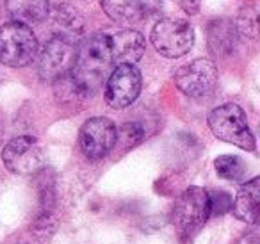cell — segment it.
Wrapping results in <instances>:
<instances>
[{
  "label": "cell",
  "instance_id": "6da1fadb",
  "mask_svg": "<svg viewBox=\"0 0 260 244\" xmlns=\"http://www.w3.org/2000/svg\"><path fill=\"white\" fill-rule=\"evenodd\" d=\"M112 66L114 61L111 52V38L107 34L96 33L79 45L77 61L70 75L87 98L104 86L109 73L112 72Z\"/></svg>",
  "mask_w": 260,
  "mask_h": 244
},
{
  "label": "cell",
  "instance_id": "7a4b0ae2",
  "mask_svg": "<svg viewBox=\"0 0 260 244\" xmlns=\"http://www.w3.org/2000/svg\"><path fill=\"white\" fill-rule=\"evenodd\" d=\"M209 127L217 139L232 143L246 151H255L256 143L244 111L237 104H223L209 114Z\"/></svg>",
  "mask_w": 260,
  "mask_h": 244
},
{
  "label": "cell",
  "instance_id": "3957f363",
  "mask_svg": "<svg viewBox=\"0 0 260 244\" xmlns=\"http://www.w3.org/2000/svg\"><path fill=\"white\" fill-rule=\"evenodd\" d=\"M38 54V40L29 25L9 22L0 27V63L9 68L30 65Z\"/></svg>",
  "mask_w": 260,
  "mask_h": 244
},
{
  "label": "cell",
  "instance_id": "277c9868",
  "mask_svg": "<svg viewBox=\"0 0 260 244\" xmlns=\"http://www.w3.org/2000/svg\"><path fill=\"white\" fill-rule=\"evenodd\" d=\"M210 218V200L209 193L203 187H189L178 196L173 207V225L182 237L189 239L203 228L207 219Z\"/></svg>",
  "mask_w": 260,
  "mask_h": 244
},
{
  "label": "cell",
  "instance_id": "5b68a950",
  "mask_svg": "<svg viewBox=\"0 0 260 244\" xmlns=\"http://www.w3.org/2000/svg\"><path fill=\"white\" fill-rule=\"evenodd\" d=\"M79 54V43L73 36L57 34L43 47L38 59V73L47 82H55L73 70Z\"/></svg>",
  "mask_w": 260,
  "mask_h": 244
},
{
  "label": "cell",
  "instance_id": "8992f818",
  "mask_svg": "<svg viewBox=\"0 0 260 244\" xmlns=\"http://www.w3.org/2000/svg\"><path fill=\"white\" fill-rule=\"evenodd\" d=\"M150 40L160 55L168 59H177L192 48L194 30L185 20L164 18L153 25Z\"/></svg>",
  "mask_w": 260,
  "mask_h": 244
},
{
  "label": "cell",
  "instance_id": "52a82bcc",
  "mask_svg": "<svg viewBox=\"0 0 260 244\" xmlns=\"http://www.w3.org/2000/svg\"><path fill=\"white\" fill-rule=\"evenodd\" d=\"M2 162L11 173L20 176L36 175L45 164L43 148L32 136H18L2 150Z\"/></svg>",
  "mask_w": 260,
  "mask_h": 244
},
{
  "label": "cell",
  "instance_id": "ba28073f",
  "mask_svg": "<svg viewBox=\"0 0 260 244\" xmlns=\"http://www.w3.org/2000/svg\"><path fill=\"white\" fill-rule=\"evenodd\" d=\"M141 87V72L134 65H118L105 80V102L112 109H125L138 100Z\"/></svg>",
  "mask_w": 260,
  "mask_h": 244
},
{
  "label": "cell",
  "instance_id": "9c48e42d",
  "mask_svg": "<svg viewBox=\"0 0 260 244\" xmlns=\"http://www.w3.org/2000/svg\"><path fill=\"white\" fill-rule=\"evenodd\" d=\"M175 86L189 98L209 97L217 86V68L209 59H194L175 73Z\"/></svg>",
  "mask_w": 260,
  "mask_h": 244
},
{
  "label": "cell",
  "instance_id": "30bf717a",
  "mask_svg": "<svg viewBox=\"0 0 260 244\" xmlns=\"http://www.w3.org/2000/svg\"><path fill=\"white\" fill-rule=\"evenodd\" d=\"M116 132L112 119L105 116L89 118L79 132L80 150L89 161H100L116 146Z\"/></svg>",
  "mask_w": 260,
  "mask_h": 244
},
{
  "label": "cell",
  "instance_id": "8fae6325",
  "mask_svg": "<svg viewBox=\"0 0 260 244\" xmlns=\"http://www.w3.org/2000/svg\"><path fill=\"white\" fill-rule=\"evenodd\" d=\"M111 52L114 65H136L146 52V40L134 29L119 30L111 38Z\"/></svg>",
  "mask_w": 260,
  "mask_h": 244
},
{
  "label": "cell",
  "instance_id": "7c38bea8",
  "mask_svg": "<svg viewBox=\"0 0 260 244\" xmlns=\"http://www.w3.org/2000/svg\"><path fill=\"white\" fill-rule=\"evenodd\" d=\"M258 208H260V178L255 176L249 182L239 189L235 200L232 201L234 216L239 221H244L248 225H253L258 219Z\"/></svg>",
  "mask_w": 260,
  "mask_h": 244
},
{
  "label": "cell",
  "instance_id": "4fadbf2b",
  "mask_svg": "<svg viewBox=\"0 0 260 244\" xmlns=\"http://www.w3.org/2000/svg\"><path fill=\"white\" fill-rule=\"evenodd\" d=\"M6 9L13 22L38 25L50 15V0H6Z\"/></svg>",
  "mask_w": 260,
  "mask_h": 244
},
{
  "label": "cell",
  "instance_id": "5bb4252c",
  "mask_svg": "<svg viewBox=\"0 0 260 244\" xmlns=\"http://www.w3.org/2000/svg\"><path fill=\"white\" fill-rule=\"evenodd\" d=\"M237 29L235 23L228 18H219L209 25V50L214 55H232L237 45Z\"/></svg>",
  "mask_w": 260,
  "mask_h": 244
},
{
  "label": "cell",
  "instance_id": "9a60e30c",
  "mask_svg": "<svg viewBox=\"0 0 260 244\" xmlns=\"http://www.w3.org/2000/svg\"><path fill=\"white\" fill-rule=\"evenodd\" d=\"M104 13L116 23L132 25L146 15V0H100Z\"/></svg>",
  "mask_w": 260,
  "mask_h": 244
},
{
  "label": "cell",
  "instance_id": "2e32d148",
  "mask_svg": "<svg viewBox=\"0 0 260 244\" xmlns=\"http://www.w3.org/2000/svg\"><path fill=\"white\" fill-rule=\"evenodd\" d=\"M55 23L62 29V34H79L84 29V18L80 16V13L75 8H72L70 4H61L55 8Z\"/></svg>",
  "mask_w": 260,
  "mask_h": 244
},
{
  "label": "cell",
  "instance_id": "e0dca14e",
  "mask_svg": "<svg viewBox=\"0 0 260 244\" xmlns=\"http://www.w3.org/2000/svg\"><path fill=\"white\" fill-rule=\"evenodd\" d=\"M214 168H216L217 176L224 180H232V182H239L246 175L244 161L237 155H221L214 161Z\"/></svg>",
  "mask_w": 260,
  "mask_h": 244
},
{
  "label": "cell",
  "instance_id": "ac0fdd59",
  "mask_svg": "<svg viewBox=\"0 0 260 244\" xmlns=\"http://www.w3.org/2000/svg\"><path fill=\"white\" fill-rule=\"evenodd\" d=\"M235 29L241 36L255 40L258 34V4L256 0H251L239 13V20L235 23Z\"/></svg>",
  "mask_w": 260,
  "mask_h": 244
},
{
  "label": "cell",
  "instance_id": "d6986e66",
  "mask_svg": "<svg viewBox=\"0 0 260 244\" xmlns=\"http://www.w3.org/2000/svg\"><path fill=\"white\" fill-rule=\"evenodd\" d=\"M143 136H145V130L139 123H125L116 132V144L126 150L130 146H136L143 139Z\"/></svg>",
  "mask_w": 260,
  "mask_h": 244
},
{
  "label": "cell",
  "instance_id": "ffe728a7",
  "mask_svg": "<svg viewBox=\"0 0 260 244\" xmlns=\"http://www.w3.org/2000/svg\"><path fill=\"white\" fill-rule=\"evenodd\" d=\"M209 200H210V216H221L232 208L230 194L223 193V191L209 194Z\"/></svg>",
  "mask_w": 260,
  "mask_h": 244
},
{
  "label": "cell",
  "instance_id": "44dd1931",
  "mask_svg": "<svg viewBox=\"0 0 260 244\" xmlns=\"http://www.w3.org/2000/svg\"><path fill=\"white\" fill-rule=\"evenodd\" d=\"M178 4L187 15H196L200 9V0H178Z\"/></svg>",
  "mask_w": 260,
  "mask_h": 244
}]
</instances>
